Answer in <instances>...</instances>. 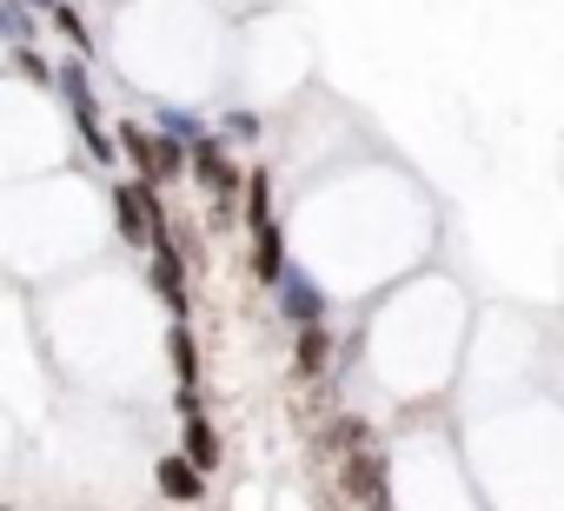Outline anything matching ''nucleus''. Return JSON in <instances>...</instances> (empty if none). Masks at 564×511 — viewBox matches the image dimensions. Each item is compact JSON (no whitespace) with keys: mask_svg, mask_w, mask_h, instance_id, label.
I'll return each instance as SVG.
<instances>
[{"mask_svg":"<svg viewBox=\"0 0 564 511\" xmlns=\"http://www.w3.org/2000/svg\"><path fill=\"white\" fill-rule=\"evenodd\" d=\"M153 293H160L173 313H186V267H180V246H173V239L153 246Z\"/></svg>","mask_w":564,"mask_h":511,"instance_id":"39448f33","label":"nucleus"},{"mask_svg":"<svg viewBox=\"0 0 564 511\" xmlns=\"http://www.w3.org/2000/svg\"><path fill=\"white\" fill-rule=\"evenodd\" d=\"M193 180H199L213 199H226V206H232V199H246V173L226 160V146H219L213 133H206V140H193Z\"/></svg>","mask_w":564,"mask_h":511,"instance_id":"f257e3e1","label":"nucleus"},{"mask_svg":"<svg viewBox=\"0 0 564 511\" xmlns=\"http://www.w3.org/2000/svg\"><path fill=\"white\" fill-rule=\"evenodd\" d=\"M252 280H259V286H279V280H286V239H279V226H259V232H252Z\"/></svg>","mask_w":564,"mask_h":511,"instance_id":"423d86ee","label":"nucleus"},{"mask_svg":"<svg viewBox=\"0 0 564 511\" xmlns=\"http://www.w3.org/2000/svg\"><path fill=\"white\" fill-rule=\"evenodd\" d=\"M166 346H173V372H180V385L193 392V379H199V352H193V333H186V326H173V339H166Z\"/></svg>","mask_w":564,"mask_h":511,"instance_id":"f8f14e48","label":"nucleus"},{"mask_svg":"<svg viewBox=\"0 0 564 511\" xmlns=\"http://www.w3.org/2000/svg\"><path fill=\"white\" fill-rule=\"evenodd\" d=\"M28 8H47V14H54V8H61V0H28Z\"/></svg>","mask_w":564,"mask_h":511,"instance_id":"dca6fc26","label":"nucleus"},{"mask_svg":"<svg viewBox=\"0 0 564 511\" xmlns=\"http://www.w3.org/2000/svg\"><path fill=\"white\" fill-rule=\"evenodd\" d=\"M160 491L180 498V504H193V498H206V471H199L186 452H166V458H160Z\"/></svg>","mask_w":564,"mask_h":511,"instance_id":"20e7f679","label":"nucleus"},{"mask_svg":"<svg viewBox=\"0 0 564 511\" xmlns=\"http://www.w3.org/2000/svg\"><path fill=\"white\" fill-rule=\"evenodd\" d=\"M54 28H61V34H67V41H74V47H80V54H87V47H94V41H87V28H80V14H74V8H67V0H61V8H54Z\"/></svg>","mask_w":564,"mask_h":511,"instance_id":"4468645a","label":"nucleus"},{"mask_svg":"<svg viewBox=\"0 0 564 511\" xmlns=\"http://www.w3.org/2000/svg\"><path fill=\"white\" fill-rule=\"evenodd\" d=\"M246 226H252V232L272 226V173H265V166L246 173Z\"/></svg>","mask_w":564,"mask_h":511,"instance_id":"9b49d317","label":"nucleus"},{"mask_svg":"<svg viewBox=\"0 0 564 511\" xmlns=\"http://www.w3.org/2000/svg\"><path fill=\"white\" fill-rule=\"evenodd\" d=\"M279 313H286L300 333H306V326H326V293H319L306 273H286V280H279Z\"/></svg>","mask_w":564,"mask_h":511,"instance_id":"7ed1b4c3","label":"nucleus"},{"mask_svg":"<svg viewBox=\"0 0 564 511\" xmlns=\"http://www.w3.org/2000/svg\"><path fill=\"white\" fill-rule=\"evenodd\" d=\"M226 140H259V120L252 113H226Z\"/></svg>","mask_w":564,"mask_h":511,"instance_id":"2eb2a0df","label":"nucleus"},{"mask_svg":"<svg viewBox=\"0 0 564 511\" xmlns=\"http://www.w3.org/2000/svg\"><path fill=\"white\" fill-rule=\"evenodd\" d=\"M180 452H186L199 471H213V465H219V432H213V425L193 412V418H186V445H180Z\"/></svg>","mask_w":564,"mask_h":511,"instance_id":"9d476101","label":"nucleus"},{"mask_svg":"<svg viewBox=\"0 0 564 511\" xmlns=\"http://www.w3.org/2000/svg\"><path fill=\"white\" fill-rule=\"evenodd\" d=\"M293 366H300V379H319V372L333 366V333H326V326H306V333H300Z\"/></svg>","mask_w":564,"mask_h":511,"instance_id":"1a4fd4ad","label":"nucleus"},{"mask_svg":"<svg viewBox=\"0 0 564 511\" xmlns=\"http://www.w3.org/2000/svg\"><path fill=\"white\" fill-rule=\"evenodd\" d=\"M120 153L140 166V180H153V186L166 180V153H160V140H153L147 127H120Z\"/></svg>","mask_w":564,"mask_h":511,"instance_id":"0eeeda50","label":"nucleus"},{"mask_svg":"<svg viewBox=\"0 0 564 511\" xmlns=\"http://www.w3.org/2000/svg\"><path fill=\"white\" fill-rule=\"evenodd\" d=\"M113 213H120V239L133 246H153V226H147V206H140V186H113Z\"/></svg>","mask_w":564,"mask_h":511,"instance_id":"6e6552de","label":"nucleus"},{"mask_svg":"<svg viewBox=\"0 0 564 511\" xmlns=\"http://www.w3.org/2000/svg\"><path fill=\"white\" fill-rule=\"evenodd\" d=\"M346 491H352L366 511H392V491H386V452H352V465H346Z\"/></svg>","mask_w":564,"mask_h":511,"instance_id":"f03ea898","label":"nucleus"},{"mask_svg":"<svg viewBox=\"0 0 564 511\" xmlns=\"http://www.w3.org/2000/svg\"><path fill=\"white\" fill-rule=\"evenodd\" d=\"M0 34H8L14 47H28V41H34V14H28V0H8V8H0Z\"/></svg>","mask_w":564,"mask_h":511,"instance_id":"ddd939ff","label":"nucleus"}]
</instances>
